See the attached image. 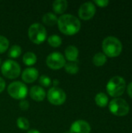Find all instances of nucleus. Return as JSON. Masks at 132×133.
Returning <instances> with one entry per match:
<instances>
[{"instance_id": "obj_1", "label": "nucleus", "mask_w": 132, "mask_h": 133, "mask_svg": "<svg viewBox=\"0 0 132 133\" xmlns=\"http://www.w3.org/2000/svg\"><path fill=\"white\" fill-rule=\"evenodd\" d=\"M58 26L61 33L65 35L76 34L81 29L79 19L71 14H63L58 19Z\"/></svg>"}, {"instance_id": "obj_2", "label": "nucleus", "mask_w": 132, "mask_h": 133, "mask_svg": "<svg viewBox=\"0 0 132 133\" xmlns=\"http://www.w3.org/2000/svg\"><path fill=\"white\" fill-rule=\"evenodd\" d=\"M102 48L104 52L103 54L106 56L114 58L120 55L121 53L122 44L117 37L110 36L103 40L102 43Z\"/></svg>"}, {"instance_id": "obj_3", "label": "nucleus", "mask_w": 132, "mask_h": 133, "mask_svg": "<svg viewBox=\"0 0 132 133\" xmlns=\"http://www.w3.org/2000/svg\"><path fill=\"white\" fill-rule=\"evenodd\" d=\"M126 87V83L124 78L116 76L110 79L107 84V91L110 96L117 97L121 96Z\"/></svg>"}, {"instance_id": "obj_4", "label": "nucleus", "mask_w": 132, "mask_h": 133, "mask_svg": "<svg viewBox=\"0 0 132 133\" xmlns=\"http://www.w3.org/2000/svg\"><path fill=\"white\" fill-rule=\"evenodd\" d=\"M28 36L33 43L36 44H40L47 38V31L42 24L35 23L30 25L29 27Z\"/></svg>"}, {"instance_id": "obj_5", "label": "nucleus", "mask_w": 132, "mask_h": 133, "mask_svg": "<svg viewBox=\"0 0 132 133\" xmlns=\"http://www.w3.org/2000/svg\"><path fill=\"white\" fill-rule=\"evenodd\" d=\"M8 94L16 100H24L28 94L27 87L22 82L15 81L11 83L7 88Z\"/></svg>"}, {"instance_id": "obj_6", "label": "nucleus", "mask_w": 132, "mask_h": 133, "mask_svg": "<svg viewBox=\"0 0 132 133\" xmlns=\"http://www.w3.org/2000/svg\"><path fill=\"white\" fill-rule=\"evenodd\" d=\"M1 72L5 77L12 79L19 77L21 69L19 65L16 62L12 59H9L5 61L2 65Z\"/></svg>"}, {"instance_id": "obj_7", "label": "nucleus", "mask_w": 132, "mask_h": 133, "mask_svg": "<svg viewBox=\"0 0 132 133\" xmlns=\"http://www.w3.org/2000/svg\"><path fill=\"white\" fill-rule=\"evenodd\" d=\"M110 111L116 116H124L130 111L129 104L126 101L121 98H115L110 102Z\"/></svg>"}, {"instance_id": "obj_8", "label": "nucleus", "mask_w": 132, "mask_h": 133, "mask_svg": "<svg viewBox=\"0 0 132 133\" xmlns=\"http://www.w3.org/2000/svg\"><path fill=\"white\" fill-rule=\"evenodd\" d=\"M47 97L48 101L53 105H61L66 101L65 92L59 87H51L49 89Z\"/></svg>"}, {"instance_id": "obj_9", "label": "nucleus", "mask_w": 132, "mask_h": 133, "mask_svg": "<svg viewBox=\"0 0 132 133\" xmlns=\"http://www.w3.org/2000/svg\"><path fill=\"white\" fill-rule=\"evenodd\" d=\"M46 63L50 69L53 70H58L65 66L66 61L63 55L60 52H52L47 57Z\"/></svg>"}, {"instance_id": "obj_10", "label": "nucleus", "mask_w": 132, "mask_h": 133, "mask_svg": "<svg viewBox=\"0 0 132 133\" xmlns=\"http://www.w3.org/2000/svg\"><path fill=\"white\" fill-rule=\"evenodd\" d=\"M96 13V6L91 2L83 3L79 9V18L82 20H89L92 19Z\"/></svg>"}, {"instance_id": "obj_11", "label": "nucleus", "mask_w": 132, "mask_h": 133, "mask_svg": "<svg viewBox=\"0 0 132 133\" xmlns=\"http://www.w3.org/2000/svg\"><path fill=\"white\" fill-rule=\"evenodd\" d=\"M91 127L89 124L83 120H77L74 122L69 129L70 133H89Z\"/></svg>"}, {"instance_id": "obj_12", "label": "nucleus", "mask_w": 132, "mask_h": 133, "mask_svg": "<svg viewBox=\"0 0 132 133\" xmlns=\"http://www.w3.org/2000/svg\"><path fill=\"white\" fill-rule=\"evenodd\" d=\"M39 72L35 68H26L22 73V79L26 83H31L38 78Z\"/></svg>"}, {"instance_id": "obj_13", "label": "nucleus", "mask_w": 132, "mask_h": 133, "mask_svg": "<svg viewBox=\"0 0 132 133\" xmlns=\"http://www.w3.org/2000/svg\"><path fill=\"white\" fill-rule=\"evenodd\" d=\"M30 96L33 101L40 102L44 100L46 97V92L43 87L39 86H33L30 90Z\"/></svg>"}, {"instance_id": "obj_14", "label": "nucleus", "mask_w": 132, "mask_h": 133, "mask_svg": "<svg viewBox=\"0 0 132 133\" xmlns=\"http://www.w3.org/2000/svg\"><path fill=\"white\" fill-rule=\"evenodd\" d=\"M65 56L69 62H76L78 61L79 50L75 46L69 45L65 50Z\"/></svg>"}, {"instance_id": "obj_15", "label": "nucleus", "mask_w": 132, "mask_h": 133, "mask_svg": "<svg viewBox=\"0 0 132 133\" xmlns=\"http://www.w3.org/2000/svg\"><path fill=\"white\" fill-rule=\"evenodd\" d=\"M52 7L55 13L62 14L68 8V2L66 0H56L53 2Z\"/></svg>"}, {"instance_id": "obj_16", "label": "nucleus", "mask_w": 132, "mask_h": 133, "mask_svg": "<svg viewBox=\"0 0 132 133\" xmlns=\"http://www.w3.org/2000/svg\"><path fill=\"white\" fill-rule=\"evenodd\" d=\"M58 18L56 16V15L52 12H47L42 17L43 23L47 26H51L58 23Z\"/></svg>"}, {"instance_id": "obj_17", "label": "nucleus", "mask_w": 132, "mask_h": 133, "mask_svg": "<svg viewBox=\"0 0 132 133\" xmlns=\"http://www.w3.org/2000/svg\"><path fill=\"white\" fill-rule=\"evenodd\" d=\"M37 55L34 53L30 52V51L26 52L23 55V63L26 65H28V66H30V65H34L37 62Z\"/></svg>"}, {"instance_id": "obj_18", "label": "nucleus", "mask_w": 132, "mask_h": 133, "mask_svg": "<svg viewBox=\"0 0 132 133\" xmlns=\"http://www.w3.org/2000/svg\"><path fill=\"white\" fill-rule=\"evenodd\" d=\"M95 102L97 106L100 108H104L108 104V97L104 93H99L95 97Z\"/></svg>"}, {"instance_id": "obj_19", "label": "nucleus", "mask_w": 132, "mask_h": 133, "mask_svg": "<svg viewBox=\"0 0 132 133\" xmlns=\"http://www.w3.org/2000/svg\"><path fill=\"white\" fill-rule=\"evenodd\" d=\"M65 71L71 75H75L79 72V67L78 64V61L76 62H69L65 65Z\"/></svg>"}, {"instance_id": "obj_20", "label": "nucleus", "mask_w": 132, "mask_h": 133, "mask_svg": "<svg viewBox=\"0 0 132 133\" xmlns=\"http://www.w3.org/2000/svg\"><path fill=\"white\" fill-rule=\"evenodd\" d=\"M93 62L96 66H102L107 62V56L101 52L96 53L93 58Z\"/></svg>"}, {"instance_id": "obj_21", "label": "nucleus", "mask_w": 132, "mask_h": 133, "mask_svg": "<svg viewBox=\"0 0 132 133\" xmlns=\"http://www.w3.org/2000/svg\"><path fill=\"white\" fill-rule=\"evenodd\" d=\"M47 42L50 46H51L53 48H58L59 46H61V44L62 43V40L60 36L54 34L48 37Z\"/></svg>"}, {"instance_id": "obj_22", "label": "nucleus", "mask_w": 132, "mask_h": 133, "mask_svg": "<svg viewBox=\"0 0 132 133\" xmlns=\"http://www.w3.org/2000/svg\"><path fill=\"white\" fill-rule=\"evenodd\" d=\"M22 53V48L19 45H13L10 48L8 52V56L11 58H18Z\"/></svg>"}, {"instance_id": "obj_23", "label": "nucleus", "mask_w": 132, "mask_h": 133, "mask_svg": "<svg viewBox=\"0 0 132 133\" xmlns=\"http://www.w3.org/2000/svg\"><path fill=\"white\" fill-rule=\"evenodd\" d=\"M16 125L17 127L22 130H28L30 128V122L24 117H19L16 121Z\"/></svg>"}, {"instance_id": "obj_24", "label": "nucleus", "mask_w": 132, "mask_h": 133, "mask_svg": "<svg viewBox=\"0 0 132 133\" xmlns=\"http://www.w3.org/2000/svg\"><path fill=\"white\" fill-rule=\"evenodd\" d=\"M9 45V40L5 37L0 35V54L5 52L8 50Z\"/></svg>"}, {"instance_id": "obj_25", "label": "nucleus", "mask_w": 132, "mask_h": 133, "mask_svg": "<svg viewBox=\"0 0 132 133\" xmlns=\"http://www.w3.org/2000/svg\"><path fill=\"white\" fill-rule=\"evenodd\" d=\"M39 83L43 87H49L52 84L51 78L45 75H43L39 78Z\"/></svg>"}, {"instance_id": "obj_26", "label": "nucleus", "mask_w": 132, "mask_h": 133, "mask_svg": "<svg viewBox=\"0 0 132 133\" xmlns=\"http://www.w3.org/2000/svg\"><path fill=\"white\" fill-rule=\"evenodd\" d=\"M19 107L22 111H26V110H28V108L30 107V104L26 100H22L19 101Z\"/></svg>"}, {"instance_id": "obj_27", "label": "nucleus", "mask_w": 132, "mask_h": 133, "mask_svg": "<svg viewBox=\"0 0 132 133\" xmlns=\"http://www.w3.org/2000/svg\"><path fill=\"white\" fill-rule=\"evenodd\" d=\"M94 3L96 4L98 6L103 8V7L107 6V5L109 4V1H107V0H95Z\"/></svg>"}, {"instance_id": "obj_28", "label": "nucleus", "mask_w": 132, "mask_h": 133, "mask_svg": "<svg viewBox=\"0 0 132 133\" xmlns=\"http://www.w3.org/2000/svg\"><path fill=\"white\" fill-rule=\"evenodd\" d=\"M5 88V80L0 77V93H2Z\"/></svg>"}, {"instance_id": "obj_29", "label": "nucleus", "mask_w": 132, "mask_h": 133, "mask_svg": "<svg viewBox=\"0 0 132 133\" xmlns=\"http://www.w3.org/2000/svg\"><path fill=\"white\" fill-rule=\"evenodd\" d=\"M127 92H128V94L129 95V97L132 98V82L128 85V89H127Z\"/></svg>"}, {"instance_id": "obj_30", "label": "nucleus", "mask_w": 132, "mask_h": 133, "mask_svg": "<svg viewBox=\"0 0 132 133\" xmlns=\"http://www.w3.org/2000/svg\"><path fill=\"white\" fill-rule=\"evenodd\" d=\"M52 84H53V87H58V86L59 85V81L58 79H54L53 82H52Z\"/></svg>"}, {"instance_id": "obj_31", "label": "nucleus", "mask_w": 132, "mask_h": 133, "mask_svg": "<svg viewBox=\"0 0 132 133\" xmlns=\"http://www.w3.org/2000/svg\"><path fill=\"white\" fill-rule=\"evenodd\" d=\"M27 133H40L38 130H37V129H30V130H29Z\"/></svg>"}, {"instance_id": "obj_32", "label": "nucleus", "mask_w": 132, "mask_h": 133, "mask_svg": "<svg viewBox=\"0 0 132 133\" xmlns=\"http://www.w3.org/2000/svg\"><path fill=\"white\" fill-rule=\"evenodd\" d=\"M64 133H70L69 132H64Z\"/></svg>"}, {"instance_id": "obj_33", "label": "nucleus", "mask_w": 132, "mask_h": 133, "mask_svg": "<svg viewBox=\"0 0 132 133\" xmlns=\"http://www.w3.org/2000/svg\"><path fill=\"white\" fill-rule=\"evenodd\" d=\"M0 65H1V60H0Z\"/></svg>"}]
</instances>
